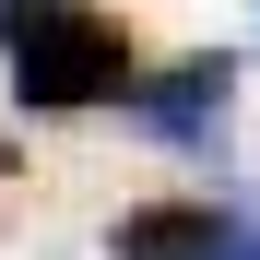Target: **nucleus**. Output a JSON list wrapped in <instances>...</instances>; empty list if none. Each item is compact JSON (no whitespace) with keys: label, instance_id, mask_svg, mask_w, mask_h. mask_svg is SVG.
Segmentation results:
<instances>
[{"label":"nucleus","instance_id":"obj_1","mask_svg":"<svg viewBox=\"0 0 260 260\" xmlns=\"http://www.w3.org/2000/svg\"><path fill=\"white\" fill-rule=\"evenodd\" d=\"M0 71H12V107H24V118H95V107H118L130 83H142L130 24L95 12V0H59L48 24L0 36Z\"/></svg>","mask_w":260,"mask_h":260},{"label":"nucleus","instance_id":"obj_2","mask_svg":"<svg viewBox=\"0 0 260 260\" xmlns=\"http://www.w3.org/2000/svg\"><path fill=\"white\" fill-rule=\"evenodd\" d=\"M118 107L142 118L166 154H213V142H225V118H237V59H225V48L166 59V71H142V83H130Z\"/></svg>","mask_w":260,"mask_h":260},{"label":"nucleus","instance_id":"obj_3","mask_svg":"<svg viewBox=\"0 0 260 260\" xmlns=\"http://www.w3.org/2000/svg\"><path fill=\"white\" fill-rule=\"evenodd\" d=\"M213 237H225L213 201H130L107 225V260H213Z\"/></svg>","mask_w":260,"mask_h":260},{"label":"nucleus","instance_id":"obj_4","mask_svg":"<svg viewBox=\"0 0 260 260\" xmlns=\"http://www.w3.org/2000/svg\"><path fill=\"white\" fill-rule=\"evenodd\" d=\"M213 260H260V213H225V237H213Z\"/></svg>","mask_w":260,"mask_h":260},{"label":"nucleus","instance_id":"obj_5","mask_svg":"<svg viewBox=\"0 0 260 260\" xmlns=\"http://www.w3.org/2000/svg\"><path fill=\"white\" fill-rule=\"evenodd\" d=\"M59 0H0V36H24V24H48Z\"/></svg>","mask_w":260,"mask_h":260},{"label":"nucleus","instance_id":"obj_6","mask_svg":"<svg viewBox=\"0 0 260 260\" xmlns=\"http://www.w3.org/2000/svg\"><path fill=\"white\" fill-rule=\"evenodd\" d=\"M0 178H12V154H0Z\"/></svg>","mask_w":260,"mask_h":260}]
</instances>
